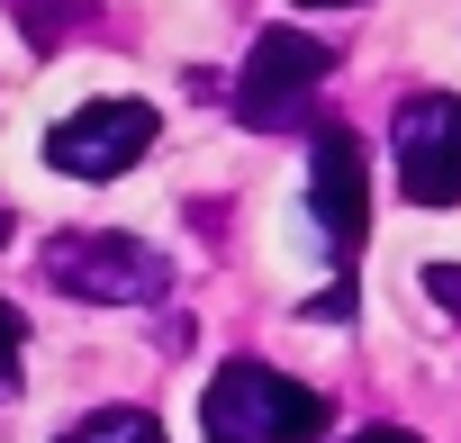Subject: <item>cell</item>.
Returning <instances> with one entry per match:
<instances>
[{
    "mask_svg": "<svg viewBox=\"0 0 461 443\" xmlns=\"http://www.w3.org/2000/svg\"><path fill=\"white\" fill-rule=\"evenodd\" d=\"M19 353H28V317H19L10 299H0V398L19 389Z\"/></svg>",
    "mask_w": 461,
    "mask_h": 443,
    "instance_id": "cell-9",
    "label": "cell"
},
{
    "mask_svg": "<svg viewBox=\"0 0 461 443\" xmlns=\"http://www.w3.org/2000/svg\"><path fill=\"white\" fill-rule=\"evenodd\" d=\"M46 281L73 290V299H100V308H145V299H163L172 263L154 245H136V236H55Z\"/></svg>",
    "mask_w": 461,
    "mask_h": 443,
    "instance_id": "cell-3",
    "label": "cell"
},
{
    "mask_svg": "<svg viewBox=\"0 0 461 443\" xmlns=\"http://www.w3.org/2000/svg\"><path fill=\"white\" fill-rule=\"evenodd\" d=\"M425 299H443L461 317V263H425Z\"/></svg>",
    "mask_w": 461,
    "mask_h": 443,
    "instance_id": "cell-10",
    "label": "cell"
},
{
    "mask_svg": "<svg viewBox=\"0 0 461 443\" xmlns=\"http://www.w3.org/2000/svg\"><path fill=\"white\" fill-rule=\"evenodd\" d=\"M299 10H362V0H299Z\"/></svg>",
    "mask_w": 461,
    "mask_h": 443,
    "instance_id": "cell-12",
    "label": "cell"
},
{
    "mask_svg": "<svg viewBox=\"0 0 461 443\" xmlns=\"http://www.w3.org/2000/svg\"><path fill=\"white\" fill-rule=\"evenodd\" d=\"M353 443H416V434H407V425H362Z\"/></svg>",
    "mask_w": 461,
    "mask_h": 443,
    "instance_id": "cell-11",
    "label": "cell"
},
{
    "mask_svg": "<svg viewBox=\"0 0 461 443\" xmlns=\"http://www.w3.org/2000/svg\"><path fill=\"white\" fill-rule=\"evenodd\" d=\"M55 443H163V425H154L145 407H100V416H82V425H64Z\"/></svg>",
    "mask_w": 461,
    "mask_h": 443,
    "instance_id": "cell-7",
    "label": "cell"
},
{
    "mask_svg": "<svg viewBox=\"0 0 461 443\" xmlns=\"http://www.w3.org/2000/svg\"><path fill=\"white\" fill-rule=\"evenodd\" d=\"M389 145H398V190L416 208L461 199V100L452 91H407L389 118Z\"/></svg>",
    "mask_w": 461,
    "mask_h": 443,
    "instance_id": "cell-4",
    "label": "cell"
},
{
    "mask_svg": "<svg viewBox=\"0 0 461 443\" xmlns=\"http://www.w3.org/2000/svg\"><path fill=\"white\" fill-rule=\"evenodd\" d=\"M326 73H335V46H326V37H308V28H263L254 55H245V73H236V118H245V127H290V118L317 100Z\"/></svg>",
    "mask_w": 461,
    "mask_h": 443,
    "instance_id": "cell-2",
    "label": "cell"
},
{
    "mask_svg": "<svg viewBox=\"0 0 461 443\" xmlns=\"http://www.w3.org/2000/svg\"><path fill=\"white\" fill-rule=\"evenodd\" d=\"M91 10H100V0H19V28H28V46H37V55H55Z\"/></svg>",
    "mask_w": 461,
    "mask_h": 443,
    "instance_id": "cell-8",
    "label": "cell"
},
{
    "mask_svg": "<svg viewBox=\"0 0 461 443\" xmlns=\"http://www.w3.org/2000/svg\"><path fill=\"white\" fill-rule=\"evenodd\" d=\"M199 425L208 443H317L335 425V407L299 380H281L272 362H226L199 398Z\"/></svg>",
    "mask_w": 461,
    "mask_h": 443,
    "instance_id": "cell-1",
    "label": "cell"
},
{
    "mask_svg": "<svg viewBox=\"0 0 461 443\" xmlns=\"http://www.w3.org/2000/svg\"><path fill=\"white\" fill-rule=\"evenodd\" d=\"M154 109L145 100H91V109H73L55 136H46V163L55 172H73V181H118L127 163H145L154 154Z\"/></svg>",
    "mask_w": 461,
    "mask_h": 443,
    "instance_id": "cell-6",
    "label": "cell"
},
{
    "mask_svg": "<svg viewBox=\"0 0 461 443\" xmlns=\"http://www.w3.org/2000/svg\"><path fill=\"white\" fill-rule=\"evenodd\" d=\"M308 208H317V236L335 263H362V236H371V163H362V136L353 127H317L308 145Z\"/></svg>",
    "mask_w": 461,
    "mask_h": 443,
    "instance_id": "cell-5",
    "label": "cell"
}]
</instances>
